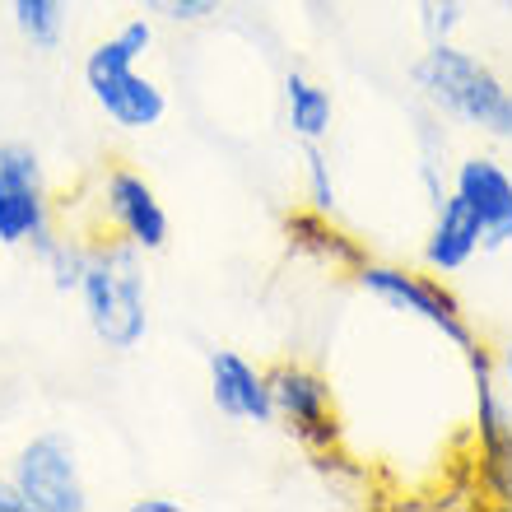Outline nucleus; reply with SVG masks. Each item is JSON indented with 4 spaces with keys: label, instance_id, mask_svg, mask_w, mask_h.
<instances>
[{
    "label": "nucleus",
    "instance_id": "obj_1",
    "mask_svg": "<svg viewBox=\"0 0 512 512\" xmlns=\"http://www.w3.org/2000/svg\"><path fill=\"white\" fill-rule=\"evenodd\" d=\"M140 247H131L122 233H94L84 238V275H80V303L84 322L117 354H131L145 345L149 331V294H145V266Z\"/></svg>",
    "mask_w": 512,
    "mask_h": 512
},
{
    "label": "nucleus",
    "instance_id": "obj_2",
    "mask_svg": "<svg viewBox=\"0 0 512 512\" xmlns=\"http://www.w3.org/2000/svg\"><path fill=\"white\" fill-rule=\"evenodd\" d=\"M410 80L429 112L512 145V89L475 52L457 42H429V52L410 66Z\"/></svg>",
    "mask_w": 512,
    "mask_h": 512
},
{
    "label": "nucleus",
    "instance_id": "obj_3",
    "mask_svg": "<svg viewBox=\"0 0 512 512\" xmlns=\"http://www.w3.org/2000/svg\"><path fill=\"white\" fill-rule=\"evenodd\" d=\"M149 52H154V24L140 14L84 56V89L94 108L122 131H149L168 112V94L140 70Z\"/></svg>",
    "mask_w": 512,
    "mask_h": 512
},
{
    "label": "nucleus",
    "instance_id": "obj_4",
    "mask_svg": "<svg viewBox=\"0 0 512 512\" xmlns=\"http://www.w3.org/2000/svg\"><path fill=\"white\" fill-rule=\"evenodd\" d=\"M354 284H359L368 298L387 303L391 312H405V317L433 326V331L466 359V368L480 364V359H489V350L480 345V336H475V326L466 322V312H461L457 294H452L433 270L424 275V270L391 266V261H373V256H364V261L354 266Z\"/></svg>",
    "mask_w": 512,
    "mask_h": 512
},
{
    "label": "nucleus",
    "instance_id": "obj_5",
    "mask_svg": "<svg viewBox=\"0 0 512 512\" xmlns=\"http://www.w3.org/2000/svg\"><path fill=\"white\" fill-rule=\"evenodd\" d=\"M270 382V410L275 424L294 433L298 443L308 447L312 457H331L340 447V410H336V391L317 368L298 364V359H280L266 368Z\"/></svg>",
    "mask_w": 512,
    "mask_h": 512
},
{
    "label": "nucleus",
    "instance_id": "obj_6",
    "mask_svg": "<svg viewBox=\"0 0 512 512\" xmlns=\"http://www.w3.org/2000/svg\"><path fill=\"white\" fill-rule=\"evenodd\" d=\"M52 229L38 149L24 140L0 145V247H38Z\"/></svg>",
    "mask_w": 512,
    "mask_h": 512
},
{
    "label": "nucleus",
    "instance_id": "obj_7",
    "mask_svg": "<svg viewBox=\"0 0 512 512\" xmlns=\"http://www.w3.org/2000/svg\"><path fill=\"white\" fill-rule=\"evenodd\" d=\"M10 480L28 512H84L89 508L75 447L61 433H38L33 443L19 447Z\"/></svg>",
    "mask_w": 512,
    "mask_h": 512
},
{
    "label": "nucleus",
    "instance_id": "obj_8",
    "mask_svg": "<svg viewBox=\"0 0 512 512\" xmlns=\"http://www.w3.org/2000/svg\"><path fill=\"white\" fill-rule=\"evenodd\" d=\"M98 210L108 219L112 233H122L140 252H163L173 238L168 210H163L159 191L145 173H135L131 163H108L103 173V191H98Z\"/></svg>",
    "mask_w": 512,
    "mask_h": 512
},
{
    "label": "nucleus",
    "instance_id": "obj_9",
    "mask_svg": "<svg viewBox=\"0 0 512 512\" xmlns=\"http://www.w3.org/2000/svg\"><path fill=\"white\" fill-rule=\"evenodd\" d=\"M475 382V438H480V485L489 499L512 508V415L499 396L494 359L471 364Z\"/></svg>",
    "mask_w": 512,
    "mask_h": 512
},
{
    "label": "nucleus",
    "instance_id": "obj_10",
    "mask_svg": "<svg viewBox=\"0 0 512 512\" xmlns=\"http://www.w3.org/2000/svg\"><path fill=\"white\" fill-rule=\"evenodd\" d=\"M452 191L485 224V252L512 243V173L489 154H471L452 168Z\"/></svg>",
    "mask_w": 512,
    "mask_h": 512
},
{
    "label": "nucleus",
    "instance_id": "obj_11",
    "mask_svg": "<svg viewBox=\"0 0 512 512\" xmlns=\"http://www.w3.org/2000/svg\"><path fill=\"white\" fill-rule=\"evenodd\" d=\"M480 252H485V224H480V215L461 201L457 191H447L443 201L433 205V224H429V233H424V247H419L424 270H433V275H457V270H466Z\"/></svg>",
    "mask_w": 512,
    "mask_h": 512
},
{
    "label": "nucleus",
    "instance_id": "obj_12",
    "mask_svg": "<svg viewBox=\"0 0 512 512\" xmlns=\"http://www.w3.org/2000/svg\"><path fill=\"white\" fill-rule=\"evenodd\" d=\"M210 401L238 424H275L266 368H256L238 350H210Z\"/></svg>",
    "mask_w": 512,
    "mask_h": 512
},
{
    "label": "nucleus",
    "instance_id": "obj_13",
    "mask_svg": "<svg viewBox=\"0 0 512 512\" xmlns=\"http://www.w3.org/2000/svg\"><path fill=\"white\" fill-rule=\"evenodd\" d=\"M289 238H294L298 252H308L312 261H322V266H336V270H350L364 261V247L354 243L350 233H340L331 224V215H317V210H298L289 215Z\"/></svg>",
    "mask_w": 512,
    "mask_h": 512
},
{
    "label": "nucleus",
    "instance_id": "obj_14",
    "mask_svg": "<svg viewBox=\"0 0 512 512\" xmlns=\"http://www.w3.org/2000/svg\"><path fill=\"white\" fill-rule=\"evenodd\" d=\"M284 117H289V131L294 140H326L331 122H336V103L317 80H308L303 70H289L284 75Z\"/></svg>",
    "mask_w": 512,
    "mask_h": 512
},
{
    "label": "nucleus",
    "instance_id": "obj_15",
    "mask_svg": "<svg viewBox=\"0 0 512 512\" xmlns=\"http://www.w3.org/2000/svg\"><path fill=\"white\" fill-rule=\"evenodd\" d=\"M10 10V24L19 28V38L52 52L66 38V19H70V0H0Z\"/></svg>",
    "mask_w": 512,
    "mask_h": 512
},
{
    "label": "nucleus",
    "instance_id": "obj_16",
    "mask_svg": "<svg viewBox=\"0 0 512 512\" xmlns=\"http://www.w3.org/2000/svg\"><path fill=\"white\" fill-rule=\"evenodd\" d=\"M33 256H38L42 266H47V275H52V284L61 289V294H75V289H80V275H84V238L52 229L38 247H33Z\"/></svg>",
    "mask_w": 512,
    "mask_h": 512
},
{
    "label": "nucleus",
    "instance_id": "obj_17",
    "mask_svg": "<svg viewBox=\"0 0 512 512\" xmlns=\"http://www.w3.org/2000/svg\"><path fill=\"white\" fill-rule=\"evenodd\" d=\"M303 191H308V210H317V215H336L340 210L336 173H331L322 140H303Z\"/></svg>",
    "mask_w": 512,
    "mask_h": 512
},
{
    "label": "nucleus",
    "instance_id": "obj_18",
    "mask_svg": "<svg viewBox=\"0 0 512 512\" xmlns=\"http://www.w3.org/2000/svg\"><path fill=\"white\" fill-rule=\"evenodd\" d=\"M415 10H419V33L429 42H452L461 19H466L461 0H415Z\"/></svg>",
    "mask_w": 512,
    "mask_h": 512
},
{
    "label": "nucleus",
    "instance_id": "obj_19",
    "mask_svg": "<svg viewBox=\"0 0 512 512\" xmlns=\"http://www.w3.org/2000/svg\"><path fill=\"white\" fill-rule=\"evenodd\" d=\"M145 5L163 19H173V24H205V19L219 14L224 0H145Z\"/></svg>",
    "mask_w": 512,
    "mask_h": 512
},
{
    "label": "nucleus",
    "instance_id": "obj_20",
    "mask_svg": "<svg viewBox=\"0 0 512 512\" xmlns=\"http://www.w3.org/2000/svg\"><path fill=\"white\" fill-rule=\"evenodd\" d=\"M0 512H28L24 499H19V489H14V480H5V475H0Z\"/></svg>",
    "mask_w": 512,
    "mask_h": 512
},
{
    "label": "nucleus",
    "instance_id": "obj_21",
    "mask_svg": "<svg viewBox=\"0 0 512 512\" xmlns=\"http://www.w3.org/2000/svg\"><path fill=\"white\" fill-rule=\"evenodd\" d=\"M494 373H499V382H503V391H512V340L499 350V364H494Z\"/></svg>",
    "mask_w": 512,
    "mask_h": 512
},
{
    "label": "nucleus",
    "instance_id": "obj_22",
    "mask_svg": "<svg viewBox=\"0 0 512 512\" xmlns=\"http://www.w3.org/2000/svg\"><path fill=\"white\" fill-rule=\"evenodd\" d=\"M135 512H182V503H173V499H140L135 503Z\"/></svg>",
    "mask_w": 512,
    "mask_h": 512
},
{
    "label": "nucleus",
    "instance_id": "obj_23",
    "mask_svg": "<svg viewBox=\"0 0 512 512\" xmlns=\"http://www.w3.org/2000/svg\"><path fill=\"white\" fill-rule=\"evenodd\" d=\"M489 5H494V10H512V0H489Z\"/></svg>",
    "mask_w": 512,
    "mask_h": 512
}]
</instances>
